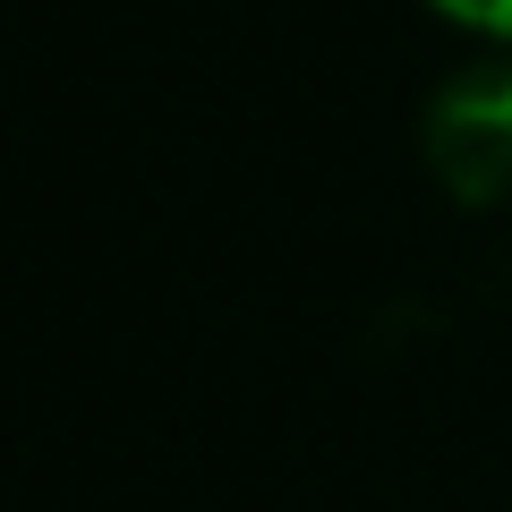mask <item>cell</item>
<instances>
[{
  "label": "cell",
  "instance_id": "6da1fadb",
  "mask_svg": "<svg viewBox=\"0 0 512 512\" xmlns=\"http://www.w3.org/2000/svg\"><path fill=\"white\" fill-rule=\"evenodd\" d=\"M427 171L461 205H512V60H478L436 86L419 120Z\"/></svg>",
  "mask_w": 512,
  "mask_h": 512
},
{
  "label": "cell",
  "instance_id": "7a4b0ae2",
  "mask_svg": "<svg viewBox=\"0 0 512 512\" xmlns=\"http://www.w3.org/2000/svg\"><path fill=\"white\" fill-rule=\"evenodd\" d=\"M436 18H453V26H470V35H495V43H512V0H427Z\"/></svg>",
  "mask_w": 512,
  "mask_h": 512
}]
</instances>
